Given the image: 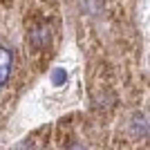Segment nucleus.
Listing matches in <instances>:
<instances>
[{
	"label": "nucleus",
	"instance_id": "nucleus-1",
	"mask_svg": "<svg viewBox=\"0 0 150 150\" xmlns=\"http://www.w3.org/2000/svg\"><path fill=\"white\" fill-rule=\"evenodd\" d=\"M52 43H54V27H52V23L43 20V23H36V25L29 29V45H31V50L45 52V50H50V47H52Z\"/></svg>",
	"mask_w": 150,
	"mask_h": 150
},
{
	"label": "nucleus",
	"instance_id": "nucleus-2",
	"mask_svg": "<svg viewBox=\"0 0 150 150\" xmlns=\"http://www.w3.org/2000/svg\"><path fill=\"white\" fill-rule=\"evenodd\" d=\"M13 72V52L7 45L0 43V92L5 90V85L9 83Z\"/></svg>",
	"mask_w": 150,
	"mask_h": 150
},
{
	"label": "nucleus",
	"instance_id": "nucleus-3",
	"mask_svg": "<svg viewBox=\"0 0 150 150\" xmlns=\"http://www.w3.org/2000/svg\"><path fill=\"white\" fill-rule=\"evenodd\" d=\"M52 81H54V85H61V83L65 81V72H63V69H56L54 76H52Z\"/></svg>",
	"mask_w": 150,
	"mask_h": 150
}]
</instances>
